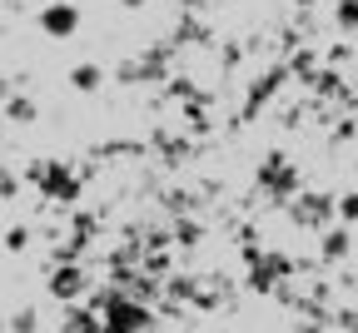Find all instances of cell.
I'll return each mask as SVG.
<instances>
[{
  "label": "cell",
  "mask_w": 358,
  "mask_h": 333,
  "mask_svg": "<svg viewBox=\"0 0 358 333\" xmlns=\"http://www.w3.org/2000/svg\"><path fill=\"white\" fill-rule=\"evenodd\" d=\"M0 328H6V323H0Z\"/></svg>",
  "instance_id": "cell-6"
},
{
  "label": "cell",
  "mask_w": 358,
  "mask_h": 333,
  "mask_svg": "<svg viewBox=\"0 0 358 333\" xmlns=\"http://www.w3.org/2000/svg\"><path fill=\"white\" fill-rule=\"evenodd\" d=\"M25 244H30V234H25V229H10V249H15V254H20V249H25Z\"/></svg>",
  "instance_id": "cell-4"
},
{
  "label": "cell",
  "mask_w": 358,
  "mask_h": 333,
  "mask_svg": "<svg viewBox=\"0 0 358 333\" xmlns=\"http://www.w3.org/2000/svg\"><path fill=\"white\" fill-rule=\"evenodd\" d=\"M124 6H134V0H124Z\"/></svg>",
  "instance_id": "cell-5"
},
{
  "label": "cell",
  "mask_w": 358,
  "mask_h": 333,
  "mask_svg": "<svg viewBox=\"0 0 358 333\" xmlns=\"http://www.w3.org/2000/svg\"><path fill=\"white\" fill-rule=\"evenodd\" d=\"M70 80H75V90H95L100 85V65H80Z\"/></svg>",
  "instance_id": "cell-2"
},
{
  "label": "cell",
  "mask_w": 358,
  "mask_h": 333,
  "mask_svg": "<svg viewBox=\"0 0 358 333\" xmlns=\"http://www.w3.org/2000/svg\"><path fill=\"white\" fill-rule=\"evenodd\" d=\"M40 25H45V35H75V25H80V10L75 6H50V10H45L40 15Z\"/></svg>",
  "instance_id": "cell-1"
},
{
  "label": "cell",
  "mask_w": 358,
  "mask_h": 333,
  "mask_svg": "<svg viewBox=\"0 0 358 333\" xmlns=\"http://www.w3.org/2000/svg\"><path fill=\"white\" fill-rule=\"evenodd\" d=\"M338 25L343 30H358V0H343V6H338Z\"/></svg>",
  "instance_id": "cell-3"
}]
</instances>
